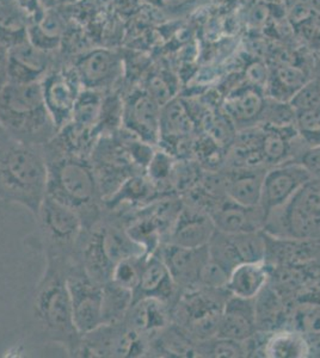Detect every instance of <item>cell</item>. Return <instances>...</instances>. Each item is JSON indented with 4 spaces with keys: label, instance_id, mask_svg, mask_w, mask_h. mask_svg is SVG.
<instances>
[{
    "label": "cell",
    "instance_id": "6da1fadb",
    "mask_svg": "<svg viewBox=\"0 0 320 358\" xmlns=\"http://www.w3.org/2000/svg\"><path fill=\"white\" fill-rule=\"evenodd\" d=\"M66 268V262L46 259L45 271L30 300L29 320L34 334L42 342L61 346L78 357L83 336L74 322Z\"/></svg>",
    "mask_w": 320,
    "mask_h": 358
},
{
    "label": "cell",
    "instance_id": "7a4b0ae2",
    "mask_svg": "<svg viewBox=\"0 0 320 358\" xmlns=\"http://www.w3.org/2000/svg\"><path fill=\"white\" fill-rule=\"evenodd\" d=\"M43 152L48 165L47 196L77 213L83 227L92 226L106 208L90 159Z\"/></svg>",
    "mask_w": 320,
    "mask_h": 358
},
{
    "label": "cell",
    "instance_id": "3957f363",
    "mask_svg": "<svg viewBox=\"0 0 320 358\" xmlns=\"http://www.w3.org/2000/svg\"><path fill=\"white\" fill-rule=\"evenodd\" d=\"M48 165L42 146L8 141L0 146V201L37 215L47 196Z\"/></svg>",
    "mask_w": 320,
    "mask_h": 358
},
{
    "label": "cell",
    "instance_id": "277c9868",
    "mask_svg": "<svg viewBox=\"0 0 320 358\" xmlns=\"http://www.w3.org/2000/svg\"><path fill=\"white\" fill-rule=\"evenodd\" d=\"M148 252L127 232L121 215L106 210L97 222L83 228L74 258L95 281L103 285L111 280L118 262Z\"/></svg>",
    "mask_w": 320,
    "mask_h": 358
},
{
    "label": "cell",
    "instance_id": "5b68a950",
    "mask_svg": "<svg viewBox=\"0 0 320 358\" xmlns=\"http://www.w3.org/2000/svg\"><path fill=\"white\" fill-rule=\"evenodd\" d=\"M0 124L17 143L45 146L57 134L40 83H8L0 92Z\"/></svg>",
    "mask_w": 320,
    "mask_h": 358
},
{
    "label": "cell",
    "instance_id": "8992f818",
    "mask_svg": "<svg viewBox=\"0 0 320 358\" xmlns=\"http://www.w3.org/2000/svg\"><path fill=\"white\" fill-rule=\"evenodd\" d=\"M227 289L194 288L183 290L172 307V325L182 331L195 345L216 337Z\"/></svg>",
    "mask_w": 320,
    "mask_h": 358
},
{
    "label": "cell",
    "instance_id": "52a82bcc",
    "mask_svg": "<svg viewBox=\"0 0 320 358\" xmlns=\"http://www.w3.org/2000/svg\"><path fill=\"white\" fill-rule=\"evenodd\" d=\"M263 231L274 236L320 239V178L308 180L287 203L272 210Z\"/></svg>",
    "mask_w": 320,
    "mask_h": 358
},
{
    "label": "cell",
    "instance_id": "ba28073f",
    "mask_svg": "<svg viewBox=\"0 0 320 358\" xmlns=\"http://www.w3.org/2000/svg\"><path fill=\"white\" fill-rule=\"evenodd\" d=\"M36 234L46 259L69 263L83 232V222L77 213L46 196L35 216Z\"/></svg>",
    "mask_w": 320,
    "mask_h": 358
},
{
    "label": "cell",
    "instance_id": "9c48e42d",
    "mask_svg": "<svg viewBox=\"0 0 320 358\" xmlns=\"http://www.w3.org/2000/svg\"><path fill=\"white\" fill-rule=\"evenodd\" d=\"M67 287L72 302L74 322L81 336L103 325L102 296L103 285L95 281L77 258H72L66 268Z\"/></svg>",
    "mask_w": 320,
    "mask_h": 358
},
{
    "label": "cell",
    "instance_id": "30bf717a",
    "mask_svg": "<svg viewBox=\"0 0 320 358\" xmlns=\"http://www.w3.org/2000/svg\"><path fill=\"white\" fill-rule=\"evenodd\" d=\"M151 341L125 322L102 325L84 334L81 357H141L148 354Z\"/></svg>",
    "mask_w": 320,
    "mask_h": 358
},
{
    "label": "cell",
    "instance_id": "8fae6325",
    "mask_svg": "<svg viewBox=\"0 0 320 358\" xmlns=\"http://www.w3.org/2000/svg\"><path fill=\"white\" fill-rule=\"evenodd\" d=\"M312 178V175L294 159L267 167L260 199V207L265 219L272 210L287 203L295 192Z\"/></svg>",
    "mask_w": 320,
    "mask_h": 358
},
{
    "label": "cell",
    "instance_id": "7c38bea8",
    "mask_svg": "<svg viewBox=\"0 0 320 358\" xmlns=\"http://www.w3.org/2000/svg\"><path fill=\"white\" fill-rule=\"evenodd\" d=\"M40 84L46 106L60 131L62 127L71 122L83 86L74 69L49 71Z\"/></svg>",
    "mask_w": 320,
    "mask_h": 358
},
{
    "label": "cell",
    "instance_id": "4fadbf2b",
    "mask_svg": "<svg viewBox=\"0 0 320 358\" xmlns=\"http://www.w3.org/2000/svg\"><path fill=\"white\" fill-rule=\"evenodd\" d=\"M74 69L83 89L109 92L122 78L123 62L115 50L96 48L79 57Z\"/></svg>",
    "mask_w": 320,
    "mask_h": 358
},
{
    "label": "cell",
    "instance_id": "5bb4252c",
    "mask_svg": "<svg viewBox=\"0 0 320 358\" xmlns=\"http://www.w3.org/2000/svg\"><path fill=\"white\" fill-rule=\"evenodd\" d=\"M160 115L162 106L146 90H133L123 98L122 128L151 145H157L160 138Z\"/></svg>",
    "mask_w": 320,
    "mask_h": 358
},
{
    "label": "cell",
    "instance_id": "9a60e30c",
    "mask_svg": "<svg viewBox=\"0 0 320 358\" xmlns=\"http://www.w3.org/2000/svg\"><path fill=\"white\" fill-rule=\"evenodd\" d=\"M157 251L162 261L165 262L179 289L183 292L199 288L201 271L209 259L208 245L202 248H189L162 243Z\"/></svg>",
    "mask_w": 320,
    "mask_h": 358
},
{
    "label": "cell",
    "instance_id": "2e32d148",
    "mask_svg": "<svg viewBox=\"0 0 320 358\" xmlns=\"http://www.w3.org/2000/svg\"><path fill=\"white\" fill-rule=\"evenodd\" d=\"M215 232L216 227L206 210L191 204H183L177 220L174 221L164 243L183 248H202L209 244Z\"/></svg>",
    "mask_w": 320,
    "mask_h": 358
},
{
    "label": "cell",
    "instance_id": "e0dca14e",
    "mask_svg": "<svg viewBox=\"0 0 320 358\" xmlns=\"http://www.w3.org/2000/svg\"><path fill=\"white\" fill-rule=\"evenodd\" d=\"M208 214L216 231L227 234L262 231L265 224V214L260 206L246 207L228 197L218 201Z\"/></svg>",
    "mask_w": 320,
    "mask_h": 358
},
{
    "label": "cell",
    "instance_id": "ac0fdd59",
    "mask_svg": "<svg viewBox=\"0 0 320 358\" xmlns=\"http://www.w3.org/2000/svg\"><path fill=\"white\" fill-rule=\"evenodd\" d=\"M133 294L134 301L142 297H152L167 302L171 307H174V302L177 301L181 294L179 288L157 250L147 256Z\"/></svg>",
    "mask_w": 320,
    "mask_h": 358
},
{
    "label": "cell",
    "instance_id": "d6986e66",
    "mask_svg": "<svg viewBox=\"0 0 320 358\" xmlns=\"http://www.w3.org/2000/svg\"><path fill=\"white\" fill-rule=\"evenodd\" d=\"M265 233V232H264ZM265 263L275 265H311L320 263V239H296L265 233Z\"/></svg>",
    "mask_w": 320,
    "mask_h": 358
},
{
    "label": "cell",
    "instance_id": "ffe728a7",
    "mask_svg": "<svg viewBox=\"0 0 320 358\" xmlns=\"http://www.w3.org/2000/svg\"><path fill=\"white\" fill-rule=\"evenodd\" d=\"M48 54L29 38L8 48V83H41L50 71Z\"/></svg>",
    "mask_w": 320,
    "mask_h": 358
},
{
    "label": "cell",
    "instance_id": "44dd1931",
    "mask_svg": "<svg viewBox=\"0 0 320 358\" xmlns=\"http://www.w3.org/2000/svg\"><path fill=\"white\" fill-rule=\"evenodd\" d=\"M267 104V98L262 94L260 86H244L225 98L223 110L240 131L260 126Z\"/></svg>",
    "mask_w": 320,
    "mask_h": 358
},
{
    "label": "cell",
    "instance_id": "7402d4cb",
    "mask_svg": "<svg viewBox=\"0 0 320 358\" xmlns=\"http://www.w3.org/2000/svg\"><path fill=\"white\" fill-rule=\"evenodd\" d=\"M257 334L255 299L227 297L216 337L247 342Z\"/></svg>",
    "mask_w": 320,
    "mask_h": 358
},
{
    "label": "cell",
    "instance_id": "603a6c76",
    "mask_svg": "<svg viewBox=\"0 0 320 358\" xmlns=\"http://www.w3.org/2000/svg\"><path fill=\"white\" fill-rule=\"evenodd\" d=\"M123 322L151 341L171 325L172 307L158 299L142 297L133 301Z\"/></svg>",
    "mask_w": 320,
    "mask_h": 358
},
{
    "label": "cell",
    "instance_id": "cb8c5ba5",
    "mask_svg": "<svg viewBox=\"0 0 320 358\" xmlns=\"http://www.w3.org/2000/svg\"><path fill=\"white\" fill-rule=\"evenodd\" d=\"M267 166L235 167L223 173V190L230 200L246 207L260 206Z\"/></svg>",
    "mask_w": 320,
    "mask_h": 358
},
{
    "label": "cell",
    "instance_id": "d4e9b609",
    "mask_svg": "<svg viewBox=\"0 0 320 358\" xmlns=\"http://www.w3.org/2000/svg\"><path fill=\"white\" fill-rule=\"evenodd\" d=\"M265 338L260 341L253 352L267 358H306L311 356L307 338L298 331L282 327L270 332H263Z\"/></svg>",
    "mask_w": 320,
    "mask_h": 358
},
{
    "label": "cell",
    "instance_id": "484cf974",
    "mask_svg": "<svg viewBox=\"0 0 320 358\" xmlns=\"http://www.w3.org/2000/svg\"><path fill=\"white\" fill-rule=\"evenodd\" d=\"M269 276V265L265 262L240 263L230 273L227 292L235 296L255 299L267 285Z\"/></svg>",
    "mask_w": 320,
    "mask_h": 358
},
{
    "label": "cell",
    "instance_id": "4316f807",
    "mask_svg": "<svg viewBox=\"0 0 320 358\" xmlns=\"http://www.w3.org/2000/svg\"><path fill=\"white\" fill-rule=\"evenodd\" d=\"M257 332H270L286 327L288 303L267 283L255 297Z\"/></svg>",
    "mask_w": 320,
    "mask_h": 358
},
{
    "label": "cell",
    "instance_id": "83f0119b",
    "mask_svg": "<svg viewBox=\"0 0 320 358\" xmlns=\"http://www.w3.org/2000/svg\"><path fill=\"white\" fill-rule=\"evenodd\" d=\"M312 79L306 69L299 66L284 65L276 67L267 78V97L277 102L289 103L293 96Z\"/></svg>",
    "mask_w": 320,
    "mask_h": 358
},
{
    "label": "cell",
    "instance_id": "f1b7e54d",
    "mask_svg": "<svg viewBox=\"0 0 320 358\" xmlns=\"http://www.w3.org/2000/svg\"><path fill=\"white\" fill-rule=\"evenodd\" d=\"M194 121L190 113L181 101L174 98L162 106L159 141H171L174 138L176 147L182 138H189V135L194 131Z\"/></svg>",
    "mask_w": 320,
    "mask_h": 358
},
{
    "label": "cell",
    "instance_id": "f546056e",
    "mask_svg": "<svg viewBox=\"0 0 320 358\" xmlns=\"http://www.w3.org/2000/svg\"><path fill=\"white\" fill-rule=\"evenodd\" d=\"M62 33L61 17L50 8L45 10L42 16L28 27L29 41L47 53L59 47Z\"/></svg>",
    "mask_w": 320,
    "mask_h": 358
},
{
    "label": "cell",
    "instance_id": "4dcf8cb0",
    "mask_svg": "<svg viewBox=\"0 0 320 358\" xmlns=\"http://www.w3.org/2000/svg\"><path fill=\"white\" fill-rule=\"evenodd\" d=\"M133 301V290L127 289L113 281L106 282L103 285L102 296L103 325L123 322Z\"/></svg>",
    "mask_w": 320,
    "mask_h": 358
},
{
    "label": "cell",
    "instance_id": "1f68e13d",
    "mask_svg": "<svg viewBox=\"0 0 320 358\" xmlns=\"http://www.w3.org/2000/svg\"><path fill=\"white\" fill-rule=\"evenodd\" d=\"M286 324V327L298 331L307 339L320 337V305L308 301L291 302Z\"/></svg>",
    "mask_w": 320,
    "mask_h": 358
},
{
    "label": "cell",
    "instance_id": "d6a6232c",
    "mask_svg": "<svg viewBox=\"0 0 320 358\" xmlns=\"http://www.w3.org/2000/svg\"><path fill=\"white\" fill-rule=\"evenodd\" d=\"M28 27L20 10L0 5V45L6 48L28 40Z\"/></svg>",
    "mask_w": 320,
    "mask_h": 358
},
{
    "label": "cell",
    "instance_id": "836d02e7",
    "mask_svg": "<svg viewBox=\"0 0 320 358\" xmlns=\"http://www.w3.org/2000/svg\"><path fill=\"white\" fill-rule=\"evenodd\" d=\"M227 234V233H226ZM231 241L232 248L239 259V263L265 261L267 239L262 231L227 234Z\"/></svg>",
    "mask_w": 320,
    "mask_h": 358
},
{
    "label": "cell",
    "instance_id": "e575fe53",
    "mask_svg": "<svg viewBox=\"0 0 320 358\" xmlns=\"http://www.w3.org/2000/svg\"><path fill=\"white\" fill-rule=\"evenodd\" d=\"M103 97L104 92L89 89L81 90L74 106L71 122L76 123L78 126L98 129Z\"/></svg>",
    "mask_w": 320,
    "mask_h": 358
},
{
    "label": "cell",
    "instance_id": "d590c367",
    "mask_svg": "<svg viewBox=\"0 0 320 358\" xmlns=\"http://www.w3.org/2000/svg\"><path fill=\"white\" fill-rule=\"evenodd\" d=\"M197 355L209 357H246L250 354L249 342H237L226 338H211L207 342L196 344Z\"/></svg>",
    "mask_w": 320,
    "mask_h": 358
},
{
    "label": "cell",
    "instance_id": "8d00e7d4",
    "mask_svg": "<svg viewBox=\"0 0 320 358\" xmlns=\"http://www.w3.org/2000/svg\"><path fill=\"white\" fill-rule=\"evenodd\" d=\"M294 128L305 146H320V106L295 111Z\"/></svg>",
    "mask_w": 320,
    "mask_h": 358
},
{
    "label": "cell",
    "instance_id": "74e56055",
    "mask_svg": "<svg viewBox=\"0 0 320 358\" xmlns=\"http://www.w3.org/2000/svg\"><path fill=\"white\" fill-rule=\"evenodd\" d=\"M148 255L150 253L137 255V256L128 257V258L118 262L116 266L113 268L110 281L115 282L118 285L134 292L138 285L139 280L141 276L142 268L145 265Z\"/></svg>",
    "mask_w": 320,
    "mask_h": 358
},
{
    "label": "cell",
    "instance_id": "f35d334b",
    "mask_svg": "<svg viewBox=\"0 0 320 358\" xmlns=\"http://www.w3.org/2000/svg\"><path fill=\"white\" fill-rule=\"evenodd\" d=\"M174 160L172 155L169 152H154L147 166V177L154 184V187H159L170 180L172 171H174Z\"/></svg>",
    "mask_w": 320,
    "mask_h": 358
},
{
    "label": "cell",
    "instance_id": "ab89813d",
    "mask_svg": "<svg viewBox=\"0 0 320 358\" xmlns=\"http://www.w3.org/2000/svg\"><path fill=\"white\" fill-rule=\"evenodd\" d=\"M294 111L320 106V91L316 83L311 79L289 101Z\"/></svg>",
    "mask_w": 320,
    "mask_h": 358
},
{
    "label": "cell",
    "instance_id": "60d3db41",
    "mask_svg": "<svg viewBox=\"0 0 320 358\" xmlns=\"http://www.w3.org/2000/svg\"><path fill=\"white\" fill-rule=\"evenodd\" d=\"M313 178H320V146L308 147L296 159Z\"/></svg>",
    "mask_w": 320,
    "mask_h": 358
},
{
    "label": "cell",
    "instance_id": "b9f144b4",
    "mask_svg": "<svg viewBox=\"0 0 320 358\" xmlns=\"http://www.w3.org/2000/svg\"><path fill=\"white\" fill-rule=\"evenodd\" d=\"M293 301H308L320 305V276L309 280Z\"/></svg>",
    "mask_w": 320,
    "mask_h": 358
},
{
    "label": "cell",
    "instance_id": "7bdbcfd3",
    "mask_svg": "<svg viewBox=\"0 0 320 358\" xmlns=\"http://www.w3.org/2000/svg\"><path fill=\"white\" fill-rule=\"evenodd\" d=\"M8 83V49L0 45V92Z\"/></svg>",
    "mask_w": 320,
    "mask_h": 358
},
{
    "label": "cell",
    "instance_id": "ee69618b",
    "mask_svg": "<svg viewBox=\"0 0 320 358\" xmlns=\"http://www.w3.org/2000/svg\"><path fill=\"white\" fill-rule=\"evenodd\" d=\"M8 141H11V138L8 136V133L5 131L4 128L0 124V146H3L5 143H8Z\"/></svg>",
    "mask_w": 320,
    "mask_h": 358
},
{
    "label": "cell",
    "instance_id": "f6af8a7d",
    "mask_svg": "<svg viewBox=\"0 0 320 358\" xmlns=\"http://www.w3.org/2000/svg\"><path fill=\"white\" fill-rule=\"evenodd\" d=\"M147 3H150L152 5H157V6H160L164 3V0H146Z\"/></svg>",
    "mask_w": 320,
    "mask_h": 358
},
{
    "label": "cell",
    "instance_id": "bcb514c9",
    "mask_svg": "<svg viewBox=\"0 0 320 358\" xmlns=\"http://www.w3.org/2000/svg\"><path fill=\"white\" fill-rule=\"evenodd\" d=\"M318 57H319V59H320V48H319V50H318Z\"/></svg>",
    "mask_w": 320,
    "mask_h": 358
}]
</instances>
